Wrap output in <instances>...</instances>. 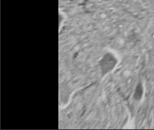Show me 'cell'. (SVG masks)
I'll return each mask as SVG.
<instances>
[{
	"mask_svg": "<svg viewBox=\"0 0 154 130\" xmlns=\"http://www.w3.org/2000/svg\"><path fill=\"white\" fill-rule=\"evenodd\" d=\"M115 63H116V60L115 59L114 57L109 54L106 55L101 61V69L103 74H107L109 71L112 70Z\"/></svg>",
	"mask_w": 154,
	"mask_h": 130,
	"instance_id": "6da1fadb",
	"label": "cell"
}]
</instances>
